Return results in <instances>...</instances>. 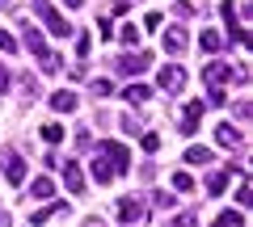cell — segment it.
I'll return each instance as SVG.
<instances>
[{
    "label": "cell",
    "instance_id": "obj_26",
    "mask_svg": "<svg viewBox=\"0 0 253 227\" xmlns=\"http://www.w3.org/2000/svg\"><path fill=\"white\" fill-rule=\"evenodd\" d=\"M152 202H156V206H161V210H169V206H177V198H173L169 190H156V194H152Z\"/></svg>",
    "mask_w": 253,
    "mask_h": 227
},
{
    "label": "cell",
    "instance_id": "obj_42",
    "mask_svg": "<svg viewBox=\"0 0 253 227\" xmlns=\"http://www.w3.org/2000/svg\"><path fill=\"white\" fill-rule=\"evenodd\" d=\"M211 227H224V223H219V219H215V223H211Z\"/></svg>",
    "mask_w": 253,
    "mask_h": 227
},
{
    "label": "cell",
    "instance_id": "obj_22",
    "mask_svg": "<svg viewBox=\"0 0 253 227\" xmlns=\"http://www.w3.org/2000/svg\"><path fill=\"white\" fill-rule=\"evenodd\" d=\"M186 164H211V147H186Z\"/></svg>",
    "mask_w": 253,
    "mask_h": 227
},
{
    "label": "cell",
    "instance_id": "obj_34",
    "mask_svg": "<svg viewBox=\"0 0 253 227\" xmlns=\"http://www.w3.org/2000/svg\"><path fill=\"white\" fill-rule=\"evenodd\" d=\"M139 143H144V152H156V147H161V139H156V135H148V130H144V135H139Z\"/></svg>",
    "mask_w": 253,
    "mask_h": 227
},
{
    "label": "cell",
    "instance_id": "obj_19",
    "mask_svg": "<svg viewBox=\"0 0 253 227\" xmlns=\"http://www.w3.org/2000/svg\"><path fill=\"white\" fill-rule=\"evenodd\" d=\"M55 215H68V206H63V202H55V206H42V210H34V215H30V223L42 227L46 219H55Z\"/></svg>",
    "mask_w": 253,
    "mask_h": 227
},
{
    "label": "cell",
    "instance_id": "obj_3",
    "mask_svg": "<svg viewBox=\"0 0 253 227\" xmlns=\"http://www.w3.org/2000/svg\"><path fill=\"white\" fill-rule=\"evenodd\" d=\"M219 17H224V26H228V38H232V42L249 46V30H245L241 21H236V4H232V0H224V4H219Z\"/></svg>",
    "mask_w": 253,
    "mask_h": 227
},
{
    "label": "cell",
    "instance_id": "obj_38",
    "mask_svg": "<svg viewBox=\"0 0 253 227\" xmlns=\"http://www.w3.org/2000/svg\"><path fill=\"white\" fill-rule=\"evenodd\" d=\"M81 227H106V223H101V219H84Z\"/></svg>",
    "mask_w": 253,
    "mask_h": 227
},
{
    "label": "cell",
    "instance_id": "obj_39",
    "mask_svg": "<svg viewBox=\"0 0 253 227\" xmlns=\"http://www.w3.org/2000/svg\"><path fill=\"white\" fill-rule=\"evenodd\" d=\"M0 227H13V219H9V215H4V210H0Z\"/></svg>",
    "mask_w": 253,
    "mask_h": 227
},
{
    "label": "cell",
    "instance_id": "obj_6",
    "mask_svg": "<svg viewBox=\"0 0 253 227\" xmlns=\"http://www.w3.org/2000/svg\"><path fill=\"white\" fill-rule=\"evenodd\" d=\"M101 156H106L110 164H114V173L123 177L126 168H131V152H126L123 143H114V139H106V143H101Z\"/></svg>",
    "mask_w": 253,
    "mask_h": 227
},
{
    "label": "cell",
    "instance_id": "obj_20",
    "mask_svg": "<svg viewBox=\"0 0 253 227\" xmlns=\"http://www.w3.org/2000/svg\"><path fill=\"white\" fill-rule=\"evenodd\" d=\"M63 135H68V130H63L59 122H46V127H42V143H46V147H59Z\"/></svg>",
    "mask_w": 253,
    "mask_h": 227
},
{
    "label": "cell",
    "instance_id": "obj_31",
    "mask_svg": "<svg viewBox=\"0 0 253 227\" xmlns=\"http://www.w3.org/2000/svg\"><path fill=\"white\" fill-rule=\"evenodd\" d=\"M203 105H215V109H219V105H228L224 89H211V93H207V101H203Z\"/></svg>",
    "mask_w": 253,
    "mask_h": 227
},
{
    "label": "cell",
    "instance_id": "obj_25",
    "mask_svg": "<svg viewBox=\"0 0 253 227\" xmlns=\"http://www.w3.org/2000/svg\"><path fill=\"white\" fill-rule=\"evenodd\" d=\"M38 64H42V72H46V76H55V72L63 67V64H59V55H55V51H46L42 59H38Z\"/></svg>",
    "mask_w": 253,
    "mask_h": 227
},
{
    "label": "cell",
    "instance_id": "obj_2",
    "mask_svg": "<svg viewBox=\"0 0 253 227\" xmlns=\"http://www.w3.org/2000/svg\"><path fill=\"white\" fill-rule=\"evenodd\" d=\"M34 13H38V21H42V26L51 30L55 38H68V34H72V26L59 17V9H55L51 0H34Z\"/></svg>",
    "mask_w": 253,
    "mask_h": 227
},
{
    "label": "cell",
    "instance_id": "obj_40",
    "mask_svg": "<svg viewBox=\"0 0 253 227\" xmlns=\"http://www.w3.org/2000/svg\"><path fill=\"white\" fill-rule=\"evenodd\" d=\"M63 4H68V9H81V4H84V0H63Z\"/></svg>",
    "mask_w": 253,
    "mask_h": 227
},
{
    "label": "cell",
    "instance_id": "obj_28",
    "mask_svg": "<svg viewBox=\"0 0 253 227\" xmlns=\"http://www.w3.org/2000/svg\"><path fill=\"white\" fill-rule=\"evenodd\" d=\"M0 51H4V55H17V38H13L9 30H0Z\"/></svg>",
    "mask_w": 253,
    "mask_h": 227
},
{
    "label": "cell",
    "instance_id": "obj_41",
    "mask_svg": "<svg viewBox=\"0 0 253 227\" xmlns=\"http://www.w3.org/2000/svg\"><path fill=\"white\" fill-rule=\"evenodd\" d=\"M4 9H9V0H0V13H4Z\"/></svg>",
    "mask_w": 253,
    "mask_h": 227
},
{
    "label": "cell",
    "instance_id": "obj_11",
    "mask_svg": "<svg viewBox=\"0 0 253 227\" xmlns=\"http://www.w3.org/2000/svg\"><path fill=\"white\" fill-rule=\"evenodd\" d=\"M186 46H190V38H186L181 26H173L169 34H165V51H169V55H186Z\"/></svg>",
    "mask_w": 253,
    "mask_h": 227
},
{
    "label": "cell",
    "instance_id": "obj_15",
    "mask_svg": "<svg viewBox=\"0 0 253 227\" xmlns=\"http://www.w3.org/2000/svg\"><path fill=\"white\" fill-rule=\"evenodd\" d=\"M89 168H93V181H101V185H110V181L118 177V173H114V164H110L106 156H97V160H93Z\"/></svg>",
    "mask_w": 253,
    "mask_h": 227
},
{
    "label": "cell",
    "instance_id": "obj_30",
    "mask_svg": "<svg viewBox=\"0 0 253 227\" xmlns=\"http://www.w3.org/2000/svg\"><path fill=\"white\" fill-rule=\"evenodd\" d=\"M118 127H123L126 135H144V130H139V122L131 118V114H123V118H118Z\"/></svg>",
    "mask_w": 253,
    "mask_h": 227
},
{
    "label": "cell",
    "instance_id": "obj_13",
    "mask_svg": "<svg viewBox=\"0 0 253 227\" xmlns=\"http://www.w3.org/2000/svg\"><path fill=\"white\" fill-rule=\"evenodd\" d=\"M51 109H55V114H72V109H76V93H72V89L51 93Z\"/></svg>",
    "mask_w": 253,
    "mask_h": 227
},
{
    "label": "cell",
    "instance_id": "obj_4",
    "mask_svg": "<svg viewBox=\"0 0 253 227\" xmlns=\"http://www.w3.org/2000/svg\"><path fill=\"white\" fill-rule=\"evenodd\" d=\"M156 84H161L165 93H181L186 89V67L181 64H165L161 72H156Z\"/></svg>",
    "mask_w": 253,
    "mask_h": 227
},
{
    "label": "cell",
    "instance_id": "obj_32",
    "mask_svg": "<svg viewBox=\"0 0 253 227\" xmlns=\"http://www.w3.org/2000/svg\"><path fill=\"white\" fill-rule=\"evenodd\" d=\"M13 89V76H9V64H0V97Z\"/></svg>",
    "mask_w": 253,
    "mask_h": 227
},
{
    "label": "cell",
    "instance_id": "obj_7",
    "mask_svg": "<svg viewBox=\"0 0 253 227\" xmlns=\"http://www.w3.org/2000/svg\"><path fill=\"white\" fill-rule=\"evenodd\" d=\"M203 80H207V89H219L224 80H232V64H224V59H211V64L203 67Z\"/></svg>",
    "mask_w": 253,
    "mask_h": 227
},
{
    "label": "cell",
    "instance_id": "obj_12",
    "mask_svg": "<svg viewBox=\"0 0 253 227\" xmlns=\"http://www.w3.org/2000/svg\"><path fill=\"white\" fill-rule=\"evenodd\" d=\"M139 215H144V202L139 198H118V219L123 223H135Z\"/></svg>",
    "mask_w": 253,
    "mask_h": 227
},
{
    "label": "cell",
    "instance_id": "obj_10",
    "mask_svg": "<svg viewBox=\"0 0 253 227\" xmlns=\"http://www.w3.org/2000/svg\"><path fill=\"white\" fill-rule=\"evenodd\" d=\"M123 101L126 105H148V101H152V84H126Z\"/></svg>",
    "mask_w": 253,
    "mask_h": 227
},
{
    "label": "cell",
    "instance_id": "obj_21",
    "mask_svg": "<svg viewBox=\"0 0 253 227\" xmlns=\"http://www.w3.org/2000/svg\"><path fill=\"white\" fill-rule=\"evenodd\" d=\"M30 194H34V198H51V194H55V181H51V177H34V185H30Z\"/></svg>",
    "mask_w": 253,
    "mask_h": 227
},
{
    "label": "cell",
    "instance_id": "obj_27",
    "mask_svg": "<svg viewBox=\"0 0 253 227\" xmlns=\"http://www.w3.org/2000/svg\"><path fill=\"white\" fill-rule=\"evenodd\" d=\"M219 223H224V227H245V215H241V210H224Z\"/></svg>",
    "mask_w": 253,
    "mask_h": 227
},
{
    "label": "cell",
    "instance_id": "obj_35",
    "mask_svg": "<svg viewBox=\"0 0 253 227\" xmlns=\"http://www.w3.org/2000/svg\"><path fill=\"white\" fill-rule=\"evenodd\" d=\"M89 46H93V38H89V34H84V30H81V42H76V55H81V59H84V55H89Z\"/></svg>",
    "mask_w": 253,
    "mask_h": 227
},
{
    "label": "cell",
    "instance_id": "obj_14",
    "mask_svg": "<svg viewBox=\"0 0 253 227\" xmlns=\"http://www.w3.org/2000/svg\"><path fill=\"white\" fill-rule=\"evenodd\" d=\"M215 139L228 147V152H241V130L232 127V122H224V127H215Z\"/></svg>",
    "mask_w": 253,
    "mask_h": 227
},
{
    "label": "cell",
    "instance_id": "obj_1",
    "mask_svg": "<svg viewBox=\"0 0 253 227\" xmlns=\"http://www.w3.org/2000/svg\"><path fill=\"white\" fill-rule=\"evenodd\" d=\"M110 67H114L118 76H144L148 67H152V51H123Z\"/></svg>",
    "mask_w": 253,
    "mask_h": 227
},
{
    "label": "cell",
    "instance_id": "obj_17",
    "mask_svg": "<svg viewBox=\"0 0 253 227\" xmlns=\"http://www.w3.org/2000/svg\"><path fill=\"white\" fill-rule=\"evenodd\" d=\"M21 34H26V46H30V51H34V55H38V59H42V55H46V38H42V34H38V30H34V26H21Z\"/></svg>",
    "mask_w": 253,
    "mask_h": 227
},
{
    "label": "cell",
    "instance_id": "obj_16",
    "mask_svg": "<svg viewBox=\"0 0 253 227\" xmlns=\"http://www.w3.org/2000/svg\"><path fill=\"white\" fill-rule=\"evenodd\" d=\"M228 177H232L228 168H211V173H207V194H211V198L228 190Z\"/></svg>",
    "mask_w": 253,
    "mask_h": 227
},
{
    "label": "cell",
    "instance_id": "obj_24",
    "mask_svg": "<svg viewBox=\"0 0 253 227\" xmlns=\"http://www.w3.org/2000/svg\"><path fill=\"white\" fill-rule=\"evenodd\" d=\"M173 190H177V194H190V190H194V177L177 168V173H173Z\"/></svg>",
    "mask_w": 253,
    "mask_h": 227
},
{
    "label": "cell",
    "instance_id": "obj_37",
    "mask_svg": "<svg viewBox=\"0 0 253 227\" xmlns=\"http://www.w3.org/2000/svg\"><path fill=\"white\" fill-rule=\"evenodd\" d=\"M236 118H241V122H249V118H253V109H249V101H236Z\"/></svg>",
    "mask_w": 253,
    "mask_h": 227
},
{
    "label": "cell",
    "instance_id": "obj_29",
    "mask_svg": "<svg viewBox=\"0 0 253 227\" xmlns=\"http://www.w3.org/2000/svg\"><path fill=\"white\" fill-rule=\"evenodd\" d=\"M236 202H241V206H253V185H249V181H241V190H236Z\"/></svg>",
    "mask_w": 253,
    "mask_h": 227
},
{
    "label": "cell",
    "instance_id": "obj_18",
    "mask_svg": "<svg viewBox=\"0 0 253 227\" xmlns=\"http://www.w3.org/2000/svg\"><path fill=\"white\" fill-rule=\"evenodd\" d=\"M199 42H203V51H207V55H219V51H224V42H228V38L219 34V30H207V34H203Z\"/></svg>",
    "mask_w": 253,
    "mask_h": 227
},
{
    "label": "cell",
    "instance_id": "obj_33",
    "mask_svg": "<svg viewBox=\"0 0 253 227\" xmlns=\"http://www.w3.org/2000/svg\"><path fill=\"white\" fill-rule=\"evenodd\" d=\"M93 93H97V97H110V93H114V84H110V80H93Z\"/></svg>",
    "mask_w": 253,
    "mask_h": 227
},
{
    "label": "cell",
    "instance_id": "obj_8",
    "mask_svg": "<svg viewBox=\"0 0 253 227\" xmlns=\"http://www.w3.org/2000/svg\"><path fill=\"white\" fill-rule=\"evenodd\" d=\"M203 101H186V105H181V135H194V130H199V118H203Z\"/></svg>",
    "mask_w": 253,
    "mask_h": 227
},
{
    "label": "cell",
    "instance_id": "obj_36",
    "mask_svg": "<svg viewBox=\"0 0 253 227\" xmlns=\"http://www.w3.org/2000/svg\"><path fill=\"white\" fill-rule=\"evenodd\" d=\"M173 13H177V17H194V4H186V0H177V4H173Z\"/></svg>",
    "mask_w": 253,
    "mask_h": 227
},
{
    "label": "cell",
    "instance_id": "obj_5",
    "mask_svg": "<svg viewBox=\"0 0 253 227\" xmlns=\"http://www.w3.org/2000/svg\"><path fill=\"white\" fill-rule=\"evenodd\" d=\"M0 173H4L9 185H26V160H21L17 152H4L0 156Z\"/></svg>",
    "mask_w": 253,
    "mask_h": 227
},
{
    "label": "cell",
    "instance_id": "obj_23",
    "mask_svg": "<svg viewBox=\"0 0 253 227\" xmlns=\"http://www.w3.org/2000/svg\"><path fill=\"white\" fill-rule=\"evenodd\" d=\"M118 42H123L126 51H135V46H139V30L135 26H123V30H118Z\"/></svg>",
    "mask_w": 253,
    "mask_h": 227
},
{
    "label": "cell",
    "instance_id": "obj_9",
    "mask_svg": "<svg viewBox=\"0 0 253 227\" xmlns=\"http://www.w3.org/2000/svg\"><path fill=\"white\" fill-rule=\"evenodd\" d=\"M63 185H68L72 194H84V168H81V160L63 164Z\"/></svg>",
    "mask_w": 253,
    "mask_h": 227
}]
</instances>
